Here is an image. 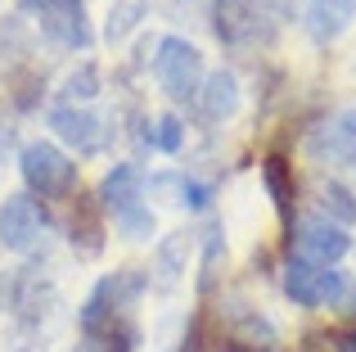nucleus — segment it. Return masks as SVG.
Masks as SVG:
<instances>
[{"instance_id":"1","label":"nucleus","mask_w":356,"mask_h":352,"mask_svg":"<svg viewBox=\"0 0 356 352\" xmlns=\"http://www.w3.org/2000/svg\"><path fill=\"white\" fill-rule=\"evenodd\" d=\"M145 289H149V275H145V271H136V266L104 275V280L90 289V298L81 303V317H77V321H81V335H95V330L113 326V321H118L122 312H127Z\"/></svg>"},{"instance_id":"2","label":"nucleus","mask_w":356,"mask_h":352,"mask_svg":"<svg viewBox=\"0 0 356 352\" xmlns=\"http://www.w3.org/2000/svg\"><path fill=\"white\" fill-rule=\"evenodd\" d=\"M18 172H23L32 199H36V194H41V199H63V194H72V185H77V163H72L59 145H50V141L23 145V154H18Z\"/></svg>"},{"instance_id":"3","label":"nucleus","mask_w":356,"mask_h":352,"mask_svg":"<svg viewBox=\"0 0 356 352\" xmlns=\"http://www.w3.org/2000/svg\"><path fill=\"white\" fill-rule=\"evenodd\" d=\"M154 77L172 99H199V86L208 77L199 45H190L185 36H163L154 54Z\"/></svg>"},{"instance_id":"4","label":"nucleus","mask_w":356,"mask_h":352,"mask_svg":"<svg viewBox=\"0 0 356 352\" xmlns=\"http://www.w3.org/2000/svg\"><path fill=\"white\" fill-rule=\"evenodd\" d=\"M343 285H348V271H339V266H316L307 257L284 262V294L298 307H334Z\"/></svg>"},{"instance_id":"5","label":"nucleus","mask_w":356,"mask_h":352,"mask_svg":"<svg viewBox=\"0 0 356 352\" xmlns=\"http://www.w3.org/2000/svg\"><path fill=\"white\" fill-rule=\"evenodd\" d=\"M27 14H36L41 32L54 45H68V50H90L95 32L86 23V5L81 0H23Z\"/></svg>"},{"instance_id":"6","label":"nucleus","mask_w":356,"mask_h":352,"mask_svg":"<svg viewBox=\"0 0 356 352\" xmlns=\"http://www.w3.org/2000/svg\"><path fill=\"white\" fill-rule=\"evenodd\" d=\"M289 244H293V257H307L316 266H334L339 257L352 253V235L343 226H334L330 217H321V212L289 226Z\"/></svg>"},{"instance_id":"7","label":"nucleus","mask_w":356,"mask_h":352,"mask_svg":"<svg viewBox=\"0 0 356 352\" xmlns=\"http://www.w3.org/2000/svg\"><path fill=\"white\" fill-rule=\"evenodd\" d=\"M307 154L325 168H339L348 172L356 168V109H339L330 113L312 136H307Z\"/></svg>"},{"instance_id":"8","label":"nucleus","mask_w":356,"mask_h":352,"mask_svg":"<svg viewBox=\"0 0 356 352\" xmlns=\"http://www.w3.org/2000/svg\"><path fill=\"white\" fill-rule=\"evenodd\" d=\"M41 230H45L41 203L32 194H5V203H0V244L14 248V253H27V248H36Z\"/></svg>"},{"instance_id":"9","label":"nucleus","mask_w":356,"mask_h":352,"mask_svg":"<svg viewBox=\"0 0 356 352\" xmlns=\"http://www.w3.org/2000/svg\"><path fill=\"white\" fill-rule=\"evenodd\" d=\"M140 194H145V176H140L136 163H113V168L104 172V181H99V194L95 203L104 212H113V217H122L127 208H136Z\"/></svg>"},{"instance_id":"10","label":"nucleus","mask_w":356,"mask_h":352,"mask_svg":"<svg viewBox=\"0 0 356 352\" xmlns=\"http://www.w3.org/2000/svg\"><path fill=\"white\" fill-rule=\"evenodd\" d=\"M257 5L252 0H212V32L226 45H243L257 36Z\"/></svg>"},{"instance_id":"11","label":"nucleus","mask_w":356,"mask_h":352,"mask_svg":"<svg viewBox=\"0 0 356 352\" xmlns=\"http://www.w3.org/2000/svg\"><path fill=\"white\" fill-rule=\"evenodd\" d=\"M50 127H54V136H59L63 145H72L77 154L99 150V118H95V113H86V109L59 104V109L50 113Z\"/></svg>"},{"instance_id":"12","label":"nucleus","mask_w":356,"mask_h":352,"mask_svg":"<svg viewBox=\"0 0 356 352\" xmlns=\"http://www.w3.org/2000/svg\"><path fill=\"white\" fill-rule=\"evenodd\" d=\"M72 248L86 257L104 248V208L95 203V194H77L72 203Z\"/></svg>"},{"instance_id":"13","label":"nucleus","mask_w":356,"mask_h":352,"mask_svg":"<svg viewBox=\"0 0 356 352\" xmlns=\"http://www.w3.org/2000/svg\"><path fill=\"white\" fill-rule=\"evenodd\" d=\"M199 109H203V118H212V122H226V118L239 109V81H235V72H230V68L208 72L203 86H199Z\"/></svg>"},{"instance_id":"14","label":"nucleus","mask_w":356,"mask_h":352,"mask_svg":"<svg viewBox=\"0 0 356 352\" xmlns=\"http://www.w3.org/2000/svg\"><path fill=\"white\" fill-rule=\"evenodd\" d=\"M352 18H356V9H348L343 0H307V27H312V36L321 45L339 41L352 27Z\"/></svg>"},{"instance_id":"15","label":"nucleus","mask_w":356,"mask_h":352,"mask_svg":"<svg viewBox=\"0 0 356 352\" xmlns=\"http://www.w3.org/2000/svg\"><path fill=\"white\" fill-rule=\"evenodd\" d=\"M185 262H190V235L176 230V235H167L163 244H158V253H154V285L158 289H172V285L181 280Z\"/></svg>"},{"instance_id":"16","label":"nucleus","mask_w":356,"mask_h":352,"mask_svg":"<svg viewBox=\"0 0 356 352\" xmlns=\"http://www.w3.org/2000/svg\"><path fill=\"white\" fill-rule=\"evenodd\" d=\"M261 181H266V194H270V203H275L280 221L293 226V168H289L280 154H270V159L261 163Z\"/></svg>"},{"instance_id":"17","label":"nucleus","mask_w":356,"mask_h":352,"mask_svg":"<svg viewBox=\"0 0 356 352\" xmlns=\"http://www.w3.org/2000/svg\"><path fill=\"white\" fill-rule=\"evenodd\" d=\"M136 339H140V330L131 326V321H113V326H104V330H95V335H81V348L77 352H131L136 348Z\"/></svg>"},{"instance_id":"18","label":"nucleus","mask_w":356,"mask_h":352,"mask_svg":"<svg viewBox=\"0 0 356 352\" xmlns=\"http://www.w3.org/2000/svg\"><path fill=\"white\" fill-rule=\"evenodd\" d=\"M316 203H321V217H330L334 226H343V230L356 221V194H352L343 181H325V185H321V199H316Z\"/></svg>"},{"instance_id":"19","label":"nucleus","mask_w":356,"mask_h":352,"mask_svg":"<svg viewBox=\"0 0 356 352\" xmlns=\"http://www.w3.org/2000/svg\"><path fill=\"white\" fill-rule=\"evenodd\" d=\"M140 18H145V0H113V5H108V23H104L108 45L127 41V36L140 27Z\"/></svg>"},{"instance_id":"20","label":"nucleus","mask_w":356,"mask_h":352,"mask_svg":"<svg viewBox=\"0 0 356 352\" xmlns=\"http://www.w3.org/2000/svg\"><path fill=\"white\" fill-rule=\"evenodd\" d=\"M59 95H63V104H72V109L86 104V99H95L99 95V68H95V63L72 68L68 77H63V90H59Z\"/></svg>"},{"instance_id":"21","label":"nucleus","mask_w":356,"mask_h":352,"mask_svg":"<svg viewBox=\"0 0 356 352\" xmlns=\"http://www.w3.org/2000/svg\"><path fill=\"white\" fill-rule=\"evenodd\" d=\"M221 262H226V235H221V226L208 230V239H203V262H199V294H212V285H217V271Z\"/></svg>"},{"instance_id":"22","label":"nucleus","mask_w":356,"mask_h":352,"mask_svg":"<svg viewBox=\"0 0 356 352\" xmlns=\"http://www.w3.org/2000/svg\"><path fill=\"white\" fill-rule=\"evenodd\" d=\"M145 141L154 145V150H163V154H181V145H185V122L167 113V118H158V122L145 131Z\"/></svg>"},{"instance_id":"23","label":"nucleus","mask_w":356,"mask_h":352,"mask_svg":"<svg viewBox=\"0 0 356 352\" xmlns=\"http://www.w3.org/2000/svg\"><path fill=\"white\" fill-rule=\"evenodd\" d=\"M113 226H118V235H127V239H149L154 235V212H149L145 203H136V208H127L122 217H113Z\"/></svg>"},{"instance_id":"24","label":"nucleus","mask_w":356,"mask_h":352,"mask_svg":"<svg viewBox=\"0 0 356 352\" xmlns=\"http://www.w3.org/2000/svg\"><path fill=\"white\" fill-rule=\"evenodd\" d=\"M181 203H190L194 212H203L212 203V185H203V181H194V176H185V194H181Z\"/></svg>"},{"instance_id":"25","label":"nucleus","mask_w":356,"mask_h":352,"mask_svg":"<svg viewBox=\"0 0 356 352\" xmlns=\"http://www.w3.org/2000/svg\"><path fill=\"white\" fill-rule=\"evenodd\" d=\"M334 312H343V317H356V275H348V285H343L339 303H334Z\"/></svg>"},{"instance_id":"26","label":"nucleus","mask_w":356,"mask_h":352,"mask_svg":"<svg viewBox=\"0 0 356 352\" xmlns=\"http://www.w3.org/2000/svg\"><path fill=\"white\" fill-rule=\"evenodd\" d=\"M9 150H14V131L0 127V172H5V163H9Z\"/></svg>"},{"instance_id":"27","label":"nucleus","mask_w":356,"mask_h":352,"mask_svg":"<svg viewBox=\"0 0 356 352\" xmlns=\"http://www.w3.org/2000/svg\"><path fill=\"white\" fill-rule=\"evenodd\" d=\"M9 298H14V280H9V275L0 271V312L9 307Z\"/></svg>"},{"instance_id":"28","label":"nucleus","mask_w":356,"mask_h":352,"mask_svg":"<svg viewBox=\"0 0 356 352\" xmlns=\"http://www.w3.org/2000/svg\"><path fill=\"white\" fill-rule=\"evenodd\" d=\"M339 348H343V352H356V330H352V335H343V339H339Z\"/></svg>"},{"instance_id":"29","label":"nucleus","mask_w":356,"mask_h":352,"mask_svg":"<svg viewBox=\"0 0 356 352\" xmlns=\"http://www.w3.org/2000/svg\"><path fill=\"white\" fill-rule=\"evenodd\" d=\"M343 5H348V9H356V0H343Z\"/></svg>"}]
</instances>
